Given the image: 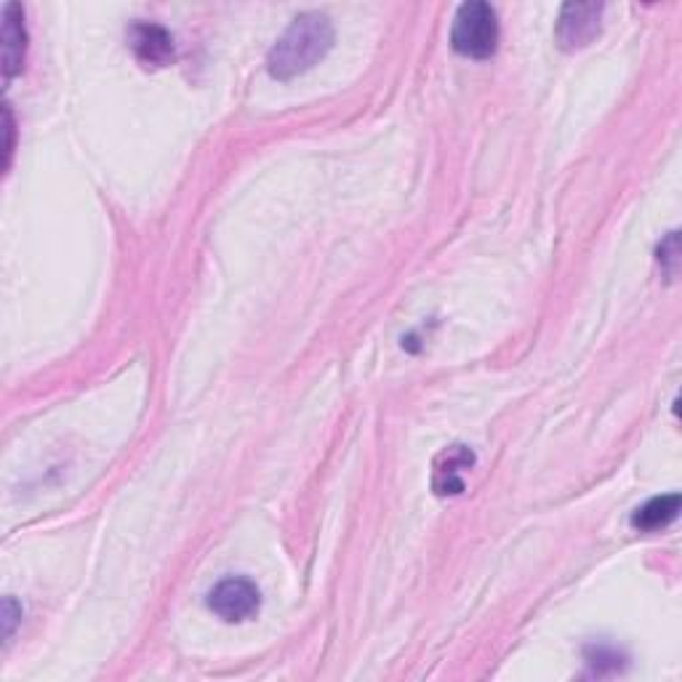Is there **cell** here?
I'll return each instance as SVG.
<instances>
[{
  "instance_id": "obj_1",
  "label": "cell",
  "mask_w": 682,
  "mask_h": 682,
  "mask_svg": "<svg viewBox=\"0 0 682 682\" xmlns=\"http://www.w3.org/2000/svg\"><path fill=\"white\" fill-rule=\"evenodd\" d=\"M334 46V24L326 13L304 11L278 38L267 57V70L275 80H294L326 59Z\"/></svg>"
},
{
  "instance_id": "obj_2",
  "label": "cell",
  "mask_w": 682,
  "mask_h": 682,
  "mask_svg": "<svg viewBox=\"0 0 682 682\" xmlns=\"http://www.w3.org/2000/svg\"><path fill=\"white\" fill-rule=\"evenodd\" d=\"M451 46L462 57L488 59L498 46V17L493 6L483 0H470L458 6L454 27H451Z\"/></svg>"
},
{
  "instance_id": "obj_3",
  "label": "cell",
  "mask_w": 682,
  "mask_h": 682,
  "mask_svg": "<svg viewBox=\"0 0 682 682\" xmlns=\"http://www.w3.org/2000/svg\"><path fill=\"white\" fill-rule=\"evenodd\" d=\"M261 592L251 579H225L208 592V607L227 624H240V621L254 619L259 613Z\"/></svg>"
},
{
  "instance_id": "obj_4",
  "label": "cell",
  "mask_w": 682,
  "mask_h": 682,
  "mask_svg": "<svg viewBox=\"0 0 682 682\" xmlns=\"http://www.w3.org/2000/svg\"><path fill=\"white\" fill-rule=\"evenodd\" d=\"M600 17L603 6L600 3H565L560 9L555 38L563 51H579L590 46L600 32Z\"/></svg>"
},
{
  "instance_id": "obj_5",
  "label": "cell",
  "mask_w": 682,
  "mask_h": 682,
  "mask_svg": "<svg viewBox=\"0 0 682 682\" xmlns=\"http://www.w3.org/2000/svg\"><path fill=\"white\" fill-rule=\"evenodd\" d=\"M128 46L134 57L147 67H166L174 62V38L166 27L152 22H137L128 27Z\"/></svg>"
},
{
  "instance_id": "obj_6",
  "label": "cell",
  "mask_w": 682,
  "mask_h": 682,
  "mask_svg": "<svg viewBox=\"0 0 682 682\" xmlns=\"http://www.w3.org/2000/svg\"><path fill=\"white\" fill-rule=\"evenodd\" d=\"M475 464V454L467 445H451L435 462L432 472V488L437 496H458L464 491V472Z\"/></svg>"
},
{
  "instance_id": "obj_7",
  "label": "cell",
  "mask_w": 682,
  "mask_h": 682,
  "mask_svg": "<svg viewBox=\"0 0 682 682\" xmlns=\"http://www.w3.org/2000/svg\"><path fill=\"white\" fill-rule=\"evenodd\" d=\"M24 17L17 3H6L3 9V76L11 80L19 76L24 67V51H27V32H24Z\"/></svg>"
},
{
  "instance_id": "obj_8",
  "label": "cell",
  "mask_w": 682,
  "mask_h": 682,
  "mask_svg": "<svg viewBox=\"0 0 682 682\" xmlns=\"http://www.w3.org/2000/svg\"><path fill=\"white\" fill-rule=\"evenodd\" d=\"M678 515H680V493H670V496H656L651 498V502H645L640 510H634L632 525L637 531L653 533L674 523Z\"/></svg>"
},
{
  "instance_id": "obj_9",
  "label": "cell",
  "mask_w": 682,
  "mask_h": 682,
  "mask_svg": "<svg viewBox=\"0 0 682 682\" xmlns=\"http://www.w3.org/2000/svg\"><path fill=\"white\" fill-rule=\"evenodd\" d=\"M586 661H590V666L597 674H603V666H607L605 672H619L621 664L619 661H624V656L616 651V648L611 645H592L590 651H586Z\"/></svg>"
},
{
  "instance_id": "obj_10",
  "label": "cell",
  "mask_w": 682,
  "mask_h": 682,
  "mask_svg": "<svg viewBox=\"0 0 682 682\" xmlns=\"http://www.w3.org/2000/svg\"><path fill=\"white\" fill-rule=\"evenodd\" d=\"M17 603H13V600L9 597L6 600V605H3V624H6V637H11V632H13V624H17Z\"/></svg>"
},
{
  "instance_id": "obj_11",
  "label": "cell",
  "mask_w": 682,
  "mask_h": 682,
  "mask_svg": "<svg viewBox=\"0 0 682 682\" xmlns=\"http://www.w3.org/2000/svg\"><path fill=\"white\" fill-rule=\"evenodd\" d=\"M6 134H9V139H6V166H9L11 152H13V118L9 105H6Z\"/></svg>"
}]
</instances>
